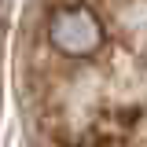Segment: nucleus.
<instances>
[{"label":"nucleus","mask_w":147,"mask_h":147,"mask_svg":"<svg viewBox=\"0 0 147 147\" xmlns=\"http://www.w3.org/2000/svg\"><path fill=\"white\" fill-rule=\"evenodd\" d=\"M48 40H52L55 52L63 55H74V59H88L103 48V40H107V30H103V22L96 18V11L88 7H59L48 22Z\"/></svg>","instance_id":"nucleus-1"}]
</instances>
